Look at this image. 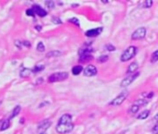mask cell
Here are the masks:
<instances>
[{
  "mask_svg": "<svg viewBox=\"0 0 158 134\" xmlns=\"http://www.w3.org/2000/svg\"><path fill=\"white\" fill-rule=\"evenodd\" d=\"M69 74L67 72H59V73H54L52 75H50L48 78L49 83H54V82H60L63 81L68 78Z\"/></svg>",
  "mask_w": 158,
  "mask_h": 134,
  "instance_id": "obj_3",
  "label": "cell"
},
{
  "mask_svg": "<svg viewBox=\"0 0 158 134\" xmlns=\"http://www.w3.org/2000/svg\"><path fill=\"white\" fill-rule=\"evenodd\" d=\"M139 109H140V106H139V105L133 104V105L129 108V111H128V112H129V114H131V115H134V114H136L138 111H139Z\"/></svg>",
  "mask_w": 158,
  "mask_h": 134,
  "instance_id": "obj_21",
  "label": "cell"
},
{
  "mask_svg": "<svg viewBox=\"0 0 158 134\" xmlns=\"http://www.w3.org/2000/svg\"><path fill=\"white\" fill-rule=\"evenodd\" d=\"M52 22L54 23H56V24H60V23H62V21H60L59 18H56V17H53Z\"/></svg>",
  "mask_w": 158,
  "mask_h": 134,
  "instance_id": "obj_33",
  "label": "cell"
},
{
  "mask_svg": "<svg viewBox=\"0 0 158 134\" xmlns=\"http://www.w3.org/2000/svg\"><path fill=\"white\" fill-rule=\"evenodd\" d=\"M108 59H109V57L107 55H102V56L99 57L97 61H98V62H100V63H103V62L108 61Z\"/></svg>",
  "mask_w": 158,
  "mask_h": 134,
  "instance_id": "obj_23",
  "label": "cell"
},
{
  "mask_svg": "<svg viewBox=\"0 0 158 134\" xmlns=\"http://www.w3.org/2000/svg\"><path fill=\"white\" fill-rule=\"evenodd\" d=\"M97 73H98V70L93 64L87 65L84 70V75L86 76H94L97 75Z\"/></svg>",
  "mask_w": 158,
  "mask_h": 134,
  "instance_id": "obj_7",
  "label": "cell"
},
{
  "mask_svg": "<svg viewBox=\"0 0 158 134\" xmlns=\"http://www.w3.org/2000/svg\"><path fill=\"white\" fill-rule=\"evenodd\" d=\"M93 59V57L91 54H87V55H83L81 56L79 58V62H89L90 61V60H92Z\"/></svg>",
  "mask_w": 158,
  "mask_h": 134,
  "instance_id": "obj_19",
  "label": "cell"
},
{
  "mask_svg": "<svg viewBox=\"0 0 158 134\" xmlns=\"http://www.w3.org/2000/svg\"><path fill=\"white\" fill-rule=\"evenodd\" d=\"M149 115H150V111H149V110H144L143 112H142L139 116H137V118H138V119H140V120L146 119L147 117L149 116Z\"/></svg>",
  "mask_w": 158,
  "mask_h": 134,
  "instance_id": "obj_16",
  "label": "cell"
},
{
  "mask_svg": "<svg viewBox=\"0 0 158 134\" xmlns=\"http://www.w3.org/2000/svg\"><path fill=\"white\" fill-rule=\"evenodd\" d=\"M43 81H44V79L42 78H39L37 80H36V85H38V84H41V83H43Z\"/></svg>",
  "mask_w": 158,
  "mask_h": 134,
  "instance_id": "obj_35",
  "label": "cell"
},
{
  "mask_svg": "<svg viewBox=\"0 0 158 134\" xmlns=\"http://www.w3.org/2000/svg\"><path fill=\"white\" fill-rule=\"evenodd\" d=\"M73 129V123L71 115L64 114L59 119L58 125L56 127V131L60 134H66L71 132Z\"/></svg>",
  "mask_w": 158,
  "mask_h": 134,
  "instance_id": "obj_1",
  "label": "cell"
},
{
  "mask_svg": "<svg viewBox=\"0 0 158 134\" xmlns=\"http://www.w3.org/2000/svg\"><path fill=\"white\" fill-rule=\"evenodd\" d=\"M158 62V50H155V51L153 52L152 56H151V62L154 63Z\"/></svg>",
  "mask_w": 158,
  "mask_h": 134,
  "instance_id": "obj_20",
  "label": "cell"
},
{
  "mask_svg": "<svg viewBox=\"0 0 158 134\" xmlns=\"http://www.w3.org/2000/svg\"><path fill=\"white\" fill-rule=\"evenodd\" d=\"M26 15L30 16V17H35V11H33V9H28L27 11H26Z\"/></svg>",
  "mask_w": 158,
  "mask_h": 134,
  "instance_id": "obj_28",
  "label": "cell"
},
{
  "mask_svg": "<svg viewBox=\"0 0 158 134\" xmlns=\"http://www.w3.org/2000/svg\"><path fill=\"white\" fill-rule=\"evenodd\" d=\"M9 126H10V122H9V119H5V121L2 123L1 127H0V130L1 131H4V130L8 129L9 128Z\"/></svg>",
  "mask_w": 158,
  "mask_h": 134,
  "instance_id": "obj_18",
  "label": "cell"
},
{
  "mask_svg": "<svg viewBox=\"0 0 158 134\" xmlns=\"http://www.w3.org/2000/svg\"><path fill=\"white\" fill-rule=\"evenodd\" d=\"M70 22H72L73 24H76L77 26H79V21H78V19L77 18H72V19H70Z\"/></svg>",
  "mask_w": 158,
  "mask_h": 134,
  "instance_id": "obj_30",
  "label": "cell"
},
{
  "mask_svg": "<svg viewBox=\"0 0 158 134\" xmlns=\"http://www.w3.org/2000/svg\"><path fill=\"white\" fill-rule=\"evenodd\" d=\"M152 6H153V1H152V0H146V1H144L142 3V7H143V8H145V9H149Z\"/></svg>",
  "mask_w": 158,
  "mask_h": 134,
  "instance_id": "obj_24",
  "label": "cell"
},
{
  "mask_svg": "<svg viewBox=\"0 0 158 134\" xmlns=\"http://www.w3.org/2000/svg\"><path fill=\"white\" fill-rule=\"evenodd\" d=\"M153 120H156V121H158V115H156L155 116L153 117Z\"/></svg>",
  "mask_w": 158,
  "mask_h": 134,
  "instance_id": "obj_38",
  "label": "cell"
},
{
  "mask_svg": "<svg viewBox=\"0 0 158 134\" xmlns=\"http://www.w3.org/2000/svg\"><path fill=\"white\" fill-rule=\"evenodd\" d=\"M33 73V70L32 69H29V68H23L21 73H20V76H22V78H28L32 75Z\"/></svg>",
  "mask_w": 158,
  "mask_h": 134,
  "instance_id": "obj_13",
  "label": "cell"
},
{
  "mask_svg": "<svg viewBox=\"0 0 158 134\" xmlns=\"http://www.w3.org/2000/svg\"><path fill=\"white\" fill-rule=\"evenodd\" d=\"M45 5L47 8H49L50 9H54V7H55V3L53 2V1H46L45 2Z\"/></svg>",
  "mask_w": 158,
  "mask_h": 134,
  "instance_id": "obj_27",
  "label": "cell"
},
{
  "mask_svg": "<svg viewBox=\"0 0 158 134\" xmlns=\"http://www.w3.org/2000/svg\"><path fill=\"white\" fill-rule=\"evenodd\" d=\"M105 49L108 50V51H113V50H115V47L111 44H107L105 46Z\"/></svg>",
  "mask_w": 158,
  "mask_h": 134,
  "instance_id": "obj_29",
  "label": "cell"
},
{
  "mask_svg": "<svg viewBox=\"0 0 158 134\" xmlns=\"http://www.w3.org/2000/svg\"><path fill=\"white\" fill-rule=\"evenodd\" d=\"M148 103V101L147 100H144V99H140V100H137L135 102H134V104H137L139 105L140 107L142 106V105H146Z\"/></svg>",
  "mask_w": 158,
  "mask_h": 134,
  "instance_id": "obj_22",
  "label": "cell"
},
{
  "mask_svg": "<svg viewBox=\"0 0 158 134\" xmlns=\"http://www.w3.org/2000/svg\"><path fill=\"white\" fill-rule=\"evenodd\" d=\"M82 71H83V67L81 65H75L72 69V73L73 76H78Z\"/></svg>",
  "mask_w": 158,
  "mask_h": 134,
  "instance_id": "obj_15",
  "label": "cell"
},
{
  "mask_svg": "<svg viewBox=\"0 0 158 134\" xmlns=\"http://www.w3.org/2000/svg\"><path fill=\"white\" fill-rule=\"evenodd\" d=\"M36 49L38 50L39 52H44L45 51V45H44L43 42H39L37 46H36Z\"/></svg>",
  "mask_w": 158,
  "mask_h": 134,
  "instance_id": "obj_25",
  "label": "cell"
},
{
  "mask_svg": "<svg viewBox=\"0 0 158 134\" xmlns=\"http://www.w3.org/2000/svg\"><path fill=\"white\" fill-rule=\"evenodd\" d=\"M92 51V48L90 46H83L81 49H79L78 51V54H79V57H81L83 55H87V54H90Z\"/></svg>",
  "mask_w": 158,
  "mask_h": 134,
  "instance_id": "obj_11",
  "label": "cell"
},
{
  "mask_svg": "<svg viewBox=\"0 0 158 134\" xmlns=\"http://www.w3.org/2000/svg\"><path fill=\"white\" fill-rule=\"evenodd\" d=\"M128 94L127 92H123L121 93V94H119L118 96H116L115 99H113L112 102H111L109 104L110 105H113V106H117V105H120L122 104V103L124 102V101L126 100L127 98V95Z\"/></svg>",
  "mask_w": 158,
  "mask_h": 134,
  "instance_id": "obj_5",
  "label": "cell"
},
{
  "mask_svg": "<svg viewBox=\"0 0 158 134\" xmlns=\"http://www.w3.org/2000/svg\"><path fill=\"white\" fill-rule=\"evenodd\" d=\"M139 76H140V73H135V74H133V75L128 76L127 78H126L125 79L122 80V82H121L120 86L122 87V88H126V87L129 86L130 84L132 83Z\"/></svg>",
  "mask_w": 158,
  "mask_h": 134,
  "instance_id": "obj_6",
  "label": "cell"
},
{
  "mask_svg": "<svg viewBox=\"0 0 158 134\" xmlns=\"http://www.w3.org/2000/svg\"><path fill=\"white\" fill-rule=\"evenodd\" d=\"M153 92H151V93H149V94L147 95V98H148V99L153 98Z\"/></svg>",
  "mask_w": 158,
  "mask_h": 134,
  "instance_id": "obj_37",
  "label": "cell"
},
{
  "mask_svg": "<svg viewBox=\"0 0 158 134\" xmlns=\"http://www.w3.org/2000/svg\"><path fill=\"white\" fill-rule=\"evenodd\" d=\"M146 35V28L145 27H140L137 30H135V32L132 34L131 35V38L133 40H140L145 37Z\"/></svg>",
  "mask_w": 158,
  "mask_h": 134,
  "instance_id": "obj_4",
  "label": "cell"
},
{
  "mask_svg": "<svg viewBox=\"0 0 158 134\" xmlns=\"http://www.w3.org/2000/svg\"><path fill=\"white\" fill-rule=\"evenodd\" d=\"M21 119H22V120H21V123L22 124L23 122H24V118H23V117H22V118H21Z\"/></svg>",
  "mask_w": 158,
  "mask_h": 134,
  "instance_id": "obj_39",
  "label": "cell"
},
{
  "mask_svg": "<svg viewBox=\"0 0 158 134\" xmlns=\"http://www.w3.org/2000/svg\"><path fill=\"white\" fill-rule=\"evenodd\" d=\"M22 45L26 47V48H31L32 45H31V43H30L29 41H27V40H23L22 41Z\"/></svg>",
  "mask_w": 158,
  "mask_h": 134,
  "instance_id": "obj_32",
  "label": "cell"
},
{
  "mask_svg": "<svg viewBox=\"0 0 158 134\" xmlns=\"http://www.w3.org/2000/svg\"><path fill=\"white\" fill-rule=\"evenodd\" d=\"M102 32V27H99V28L87 30V31L85 33V35L87 36V37H95V36L99 35Z\"/></svg>",
  "mask_w": 158,
  "mask_h": 134,
  "instance_id": "obj_8",
  "label": "cell"
},
{
  "mask_svg": "<svg viewBox=\"0 0 158 134\" xmlns=\"http://www.w3.org/2000/svg\"><path fill=\"white\" fill-rule=\"evenodd\" d=\"M51 126V121L49 119H46V120H44V121H42L41 123L39 124L38 127H37V129L38 130H40V131H46L47 129H48L49 127Z\"/></svg>",
  "mask_w": 158,
  "mask_h": 134,
  "instance_id": "obj_10",
  "label": "cell"
},
{
  "mask_svg": "<svg viewBox=\"0 0 158 134\" xmlns=\"http://www.w3.org/2000/svg\"><path fill=\"white\" fill-rule=\"evenodd\" d=\"M152 132H153V134H158V122H157L156 125L153 128Z\"/></svg>",
  "mask_w": 158,
  "mask_h": 134,
  "instance_id": "obj_34",
  "label": "cell"
},
{
  "mask_svg": "<svg viewBox=\"0 0 158 134\" xmlns=\"http://www.w3.org/2000/svg\"><path fill=\"white\" fill-rule=\"evenodd\" d=\"M15 46L17 47V48H18V49H21L22 48V41H20V40H16V41H15Z\"/></svg>",
  "mask_w": 158,
  "mask_h": 134,
  "instance_id": "obj_31",
  "label": "cell"
},
{
  "mask_svg": "<svg viewBox=\"0 0 158 134\" xmlns=\"http://www.w3.org/2000/svg\"><path fill=\"white\" fill-rule=\"evenodd\" d=\"M139 68V64H138L137 62H131L130 64L127 67V74H135V72Z\"/></svg>",
  "mask_w": 158,
  "mask_h": 134,
  "instance_id": "obj_12",
  "label": "cell"
},
{
  "mask_svg": "<svg viewBox=\"0 0 158 134\" xmlns=\"http://www.w3.org/2000/svg\"><path fill=\"white\" fill-rule=\"evenodd\" d=\"M44 68H45V66L44 65H36L33 67V73H38V72H41L44 70Z\"/></svg>",
  "mask_w": 158,
  "mask_h": 134,
  "instance_id": "obj_26",
  "label": "cell"
},
{
  "mask_svg": "<svg viewBox=\"0 0 158 134\" xmlns=\"http://www.w3.org/2000/svg\"><path fill=\"white\" fill-rule=\"evenodd\" d=\"M62 55V52L59 50H51L49 53H47V57L48 58H51V57H59Z\"/></svg>",
  "mask_w": 158,
  "mask_h": 134,
  "instance_id": "obj_17",
  "label": "cell"
},
{
  "mask_svg": "<svg viewBox=\"0 0 158 134\" xmlns=\"http://www.w3.org/2000/svg\"><path fill=\"white\" fill-rule=\"evenodd\" d=\"M40 134H47V133H46V132H41Z\"/></svg>",
  "mask_w": 158,
  "mask_h": 134,
  "instance_id": "obj_40",
  "label": "cell"
},
{
  "mask_svg": "<svg viewBox=\"0 0 158 134\" xmlns=\"http://www.w3.org/2000/svg\"><path fill=\"white\" fill-rule=\"evenodd\" d=\"M35 28L36 30H37L38 32H40V31H41V30H42V26H41V25H35Z\"/></svg>",
  "mask_w": 158,
  "mask_h": 134,
  "instance_id": "obj_36",
  "label": "cell"
},
{
  "mask_svg": "<svg viewBox=\"0 0 158 134\" xmlns=\"http://www.w3.org/2000/svg\"><path fill=\"white\" fill-rule=\"evenodd\" d=\"M32 9H33V11H35V15L41 17V18H43V17H46L47 14H48V12H47L45 9H42L41 7L38 6V5H33Z\"/></svg>",
  "mask_w": 158,
  "mask_h": 134,
  "instance_id": "obj_9",
  "label": "cell"
},
{
  "mask_svg": "<svg viewBox=\"0 0 158 134\" xmlns=\"http://www.w3.org/2000/svg\"><path fill=\"white\" fill-rule=\"evenodd\" d=\"M136 54H137V48L135 46H130L122 53L120 60L123 62H127V61H129V60H131L132 58H134Z\"/></svg>",
  "mask_w": 158,
  "mask_h": 134,
  "instance_id": "obj_2",
  "label": "cell"
},
{
  "mask_svg": "<svg viewBox=\"0 0 158 134\" xmlns=\"http://www.w3.org/2000/svg\"><path fill=\"white\" fill-rule=\"evenodd\" d=\"M21 110H22V107L20 106V105H17L14 109L12 110V113H11V115L9 116V119L10 120V119H12V118H14L15 116H17L20 114V112H21Z\"/></svg>",
  "mask_w": 158,
  "mask_h": 134,
  "instance_id": "obj_14",
  "label": "cell"
}]
</instances>
